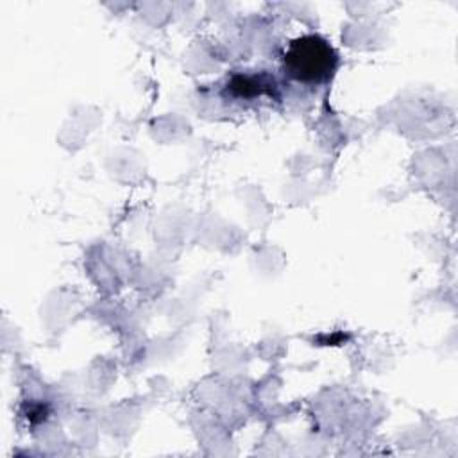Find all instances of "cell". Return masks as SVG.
I'll use <instances>...</instances> for the list:
<instances>
[{"mask_svg":"<svg viewBox=\"0 0 458 458\" xmlns=\"http://www.w3.org/2000/svg\"><path fill=\"white\" fill-rule=\"evenodd\" d=\"M338 57L333 47L320 36L308 34L293 39L284 55V72L299 82H322L331 77Z\"/></svg>","mask_w":458,"mask_h":458,"instance_id":"cell-1","label":"cell"},{"mask_svg":"<svg viewBox=\"0 0 458 458\" xmlns=\"http://www.w3.org/2000/svg\"><path fill=\"white\" fill-rule=\"evenodd\" d=\"M227 89L234 95V97H243V98H250L256 95H272L276 89V82L270 81L267 75H234L229 84Z\"/></svg>","mask_w":458,"mask_h":458,"instance_id":"cell-2","label":"cell"}]
</instances>
